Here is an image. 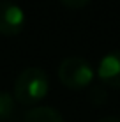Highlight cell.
Masks as SVG:
<instances>
[{
  "instance_id": "obj_1",
  "label": "cell",
  "mask_w": 120,
  "mask_h": 122,
  "mask_svg": "<svg viewBox=\"0 0 120 122\" xmlns=\"http://www.w3.org/2000/svg\"><path fill=\"white\" fill-rule=\"evenodd\" d=\"M49 76L41 67H27L18 74L12 87V97L21 106H34L46 97Z\"/></svg>"
},
{
  "instance_id": "obj_2",
  "label": "cell",
  "mask_w": 120,
  "mask_h": 122,
  "mask_svg": "<svg viewBox=\"0 0 120 122\" xmlns=\"http://www.w3.org/2000/svg\"><path fill=\"white\" fill-rule=\"evenodd\" d=\"M58 80L64 87L71 90H81L88 87L94 80V67L86 58L67 57L58 66Z\"/></svg>"
},
{
  "instance_id": "obj_3",
  "label": "cell",
  "mask_w": 120,
  "mask_h": 122,
  "mask_svg": "<svg viewBox=\"0 0 120 122\" xmlns=\"http://www.w3.org/2000/svg\"><path fill=\"white\" fill-rule=\"evenodd\" d=\"M27 16L18 4L11 0L0 2V36L12 37L23 30Z\"/></svg>"
},
{
  "instance_id": "obj_4",
  "label": "cell",
  "mask_w": 120,
  "mask_h": 122,
  "mask_svg": "<svg viewBox=\"0 0 120 122\" xmlns=\"http://www.w3.org/2000/svg\"><path fill=\"white\" fill-rule=\"evenodd\" d=\"M97 78L111 89H120V50L106 53L97 66Z\"/></svg>"
},
{
  "instance_id": "obj_5",
  "label": "cell",
  "mask_w": 120,
  "mask_h": 122,
  "mask_svg": "<svg viewBox=\"0 0 120 122\" xmlns=\"http://www.w3.org/2000/svg\"><path fill=\"white\" fill-rule=\"evenodd\" d=\"M23 122H65L60 112L51 106H34L25 113Z\"/></svg>"
},
{
  "instance_id": "obj_6",
  "label": "cell",
  "mask_w": 120,
  "mask_h": 122,
  "mask_svg": "<svg viewBox=\"0 0 120 122\" xmlns=\"http://www.w3.org/2000/svg\"><path fill=\"white\" fill-rule=\"evenodd\" d=\"M14 115V97L7 90H0V122L12 119Z\"/></svg>"
},
{
  "instance_id": "obj_7",
  "label": "cell",
  "mask_w": 120,
  "mask_h": 122,
  "mask_svg": "<svg viewBox=\"0 0 120 122\" xmlns=\"http://www.w3.org/2000/svg\"><path fill=\"white\" fill-rule=\"evenodd\" d=\"M106 99H108V94H106V90L102 87H94L90 90V101L94 104H102Z\"/></svg>"
},
{
  "instance_id": "obj_8",
  "label": "cell",
  "mask_w": 120,
  "mask_h": 122,
  "mask_svg": "<svg viewBox=\"0 0 120 122\" xmlns=\"http://www.w3.org/2000/svg\"><path fill=\"white\" fill-rule=\"evenodd\" d=\"M60 2L69 9H83L85 5L90 4V0H60Z\"/></svg>"
},
{
  "instance_id": "obj_9",
  "label": "cell",
  "mask_w": 120,
  "mask_h": 122,
  "mask_svg": "<svg viewBox=\"0 0 120 122\" xmlns=\"http://www.w3.org/2000/svg\"><path fill=\"white\" fill-rule=\"evenodd\" d=\"M97 122H120V119H117V117H106V119H101Z\"/></svg>"
}]
</instances>
